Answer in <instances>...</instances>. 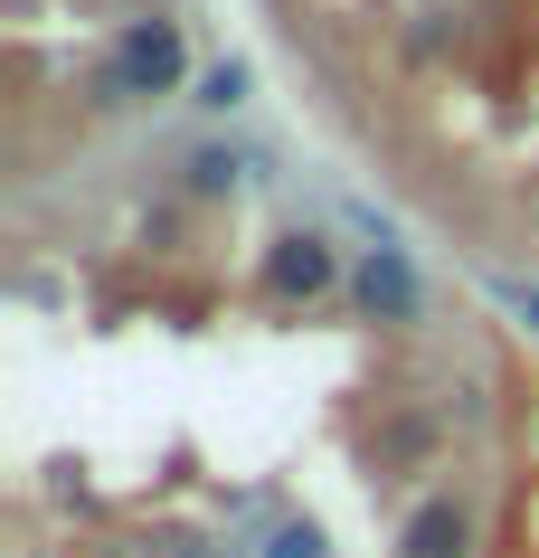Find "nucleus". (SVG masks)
<instances>
[{"mask_svg": "<svg viewBox=\"0 0 539 558\" xmlns=\"http://www.w3.org/2000/svg\"><path fill=\"white\" fill-rule=\"evenodd\" d=\"M180 58H189V48H180V20H133V29H123V48H114V66H105V105H133V95H161L180 76Z\"/></svg>", "mask_w": 539, "mask_h": 558, "instance_id": "1", "label": "nucleus"}, {"mask_svg": "<svg viewBox=\"0 0 539 558\" xmlns=\"http://www.w3.org/2000/svg\"><path fill=\"white\" fill-rule=\"evenodd\" d=\"M189 180H199V190H228V180H237V161H228V151H199V161H189Z\"/></svg>", "mask_w": 539, "mask_h": 558, "instance_id": "7", "label": "nucleus"}, {"mask_svg": "<svg viewBox=\"0 0 539 558\" xmlns=\"http://www.w3.org/2000/svg\"><path fill=\"white\" fill-rule=\"evenodd\" d=\"M266 558H331V539H322L313 521H284V530L266 539Z\"/></svg>", "mask_w": 539, "mask_h": 558, "instance_id": "5", "label": "nucleus"}, {"mask_svg": "<svg viewBox=\"0 0 539 558\" xmlns=\"http://www.w3.org/2000/svg\"><path fill=\"white\" fill-rule=\"evenodd\" d=\"M502 303H511V313H520V323L539 331V284H502Z\"/></svg>", "mask_w": 539, "mask_h": 558, "instance_id": "8", "label": "nucleus"}, {"mask_svg": "<svg viewBox=\"0 0 539 558\" xmlns=\"http://www.w3.org/2000/svg\"><path fill=\"white\" fill-rule=\"evenodd\" d=\"M266 284L284 303H294V294H322V284H331V246H322V236H284V246L266 256Z\"/></svg>", "mask_w": 539, "mask_h": 558, "instance_id": "3", "label": "nucleus"}, {"mask_svg": "<svg viewBox=\"0 0 539 558\" xmlns=\"http://www.w3.org/2000/svg\"><path fill=\"white\" fill-rule=\"evenodd\" d=\"M397 558H464V511L454 501H426L417 521H407V539H397Z\"/></svg>", "mask_w": 539, "mask_h": 558, "instance_id": "4", "label": "nucleus"}, {"mask_svg": "<svg viewBox=\"0 0 539 558\" xmlns=\"http://www.w3.org/2000/svg\"><path fill=\"white\" fill-rule=\"evenodd\" d=\"M237 95H246V66H237V58L199 76V105H237Z\"/></svg>", "mask_w": 539, "mask_h": 558, "instance_id": "6", "label": "nucleus"}, {"mask_svg": "<svg viewBox=\"0 0 539 558\" xmlns=\"http://www.w3.org/2000/svg\"><path fill=\"white\" fill-rule=\"evenodd\" d=\"M359 303H369V313H389V323L417 313V275H407L397 246H369V265H359Z\"/></svg>", "mask_w": 539, "mask_h": 558, "instance_id": "2", "label": "nucleus"}]
</instances>
